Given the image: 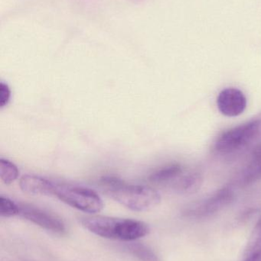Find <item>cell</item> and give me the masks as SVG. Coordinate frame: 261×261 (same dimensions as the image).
Here are the masks:
<instances>
[{"label": "cell", "mask_w": 261, "mask_h": 261, "mask_svg": "<svg viewBox=\"0 0 261 261\" xmlns=\"http://www.w3.org/2000/svg\"><path fill=\"white\" fill-rule=\"evenodd\" d=\"M100 182L112 199L133 211H148L161 202L160 194L148 186L128 184L114 176H104Z\"/></svg>", "instance_id": "obj_1"}, {"label": "cell", "mask_w": 261, "mask_h": 261, "mask_svg": "<svg viewBox=\"0 0 261 261\" xmlns=\"http://www.w3.org/2000/svg\"><path fill=\"white\" fill-rule=\"evenodd\" d=\"M83 226L100 237L123 242H133L150 233L147 224L133 219L93 216L81 219Z\"/></svg>", "instance_id": "obj_2"}, {"label": "cell", "mask_w": 261, "mask_h": 261, "mask_svg": "<svg viewBox=\"0 0 261 261\" xmlns=\"http://www.w3.org/2000/svg\"><path fill=\"white\" fill-rule=\"evenodd\" d=\"M52 195L84 213H98L104 208V202L99 195L87 187L53 181Z\"/></svg>", "instance_id": "obj_3"}, {"label": "cell", "mask_w": 261, "mask_h": 261, "mask_svg": "<svg viewBox=\"0 0 261 261\" xmlns=\"http://www.w3.org/2000/svg\"><path fill=\"white\" fill-rule=\"evenodd\" d=\"M260 130V119H254L226 130L218 138L216 150L221 153H234L252 141Z\"/></svg>", "instance_id": "obj_4"}, {"label": "cell", "mask_w": 261, "mask_h": 261, "mask_svg": "<svg viewBox=\"0 0 261 261\" xmlns=\"http://www.w3.org/2000/svg\"><path fill=\"white\" fill-rule=\"evenodd\" d=\"M234 199L232 188L225 187L213 193L209 197L198 202L186 211L191 217L204 218L212 216L230 205Z\"/></svg>", "instance_id": "obj_5"}, {"label": "cell", "mask_w": 261, "mask_h": 261, "mask_svg": "<svg viewBox=\"0 0 261 261\" xmlns=\"http://www.w3.org/2000/svg\"><path fill=\"white\" fill-rule=\"evenodd\" d=\"M18 216L26 220L52 232L57 234L65 232L66 227L64 222L56 215L29 204H18Z\"/></svg>", "instance_id": "obj_6"}, {"label": "cell", "mask_w": 261, "mask_h": 261, "mask_svg": "<svg viewBox=\"0 0 261 261\" xmlns=\"http://www.w3.org/2000/svg\"><path fill=\"white\" fill-rule=\"evenodd\" d=\"M247 104L246 96L239 89H225L217 98L219 112L228 117H236L242 115L246 110Z\"/></svg>", "instance_id": "obj_7"}, {"label": "cell", "mask_w": 261, "mask_h": 261, "mask_svg": "<svg viewBox=\"0 0 261 261\" xmlns=\"http://www.w3.org/2000/svg\"><path fill=\"white\" fill-rule=\"evenodd\" d=\"M261 179V144L253 150L249 161L239 174L238 184L246 187Z\"/></svg>", "instance_id": "obj_8"}, {"label": "cell", "mask_w": 261, "mask_h": 261, "mask_svg": "<svg viewBox=\"0 0 261 261\" xmlns=\"http://www.w3.org/2000/svg\"><path fill=\"white\" fill-rule=\"evenodd\" d=\"M53 181L36 175H25L20 179V188L23 192L34 195H52Z\"/></svg>", "instance_id": "obj_9"}, {"label": "cell", "mask_w": 261, "mask_h": 261, "mask_svg": "<svg viewBox=\"0 0 261 261\" xmlns=\"http://www.w3.org/2000/svg\"><path fill=\"white\" fill-rule=\"evenodd\" d=\"M183 173V169L179 164H172L156 170L149 176V180L155 184L170 185Z\"/></svg>", "instance_id": "obj_10"}, {"label": "cell", "mask_w": 261, "mask_h": 261, "mask_svg": "<svg viewBox=\"0 0 261 261\" xmlns=\"http://www.w3.org/2000/svg\"><path fill=\"white\" fill-rule=\"evenodd\" d=\"M203 178L197 172L182 173L176 180L173 182L171 187L173 190L182 193H193L198 191L202 187Z\"/></svg>", "instance_id": "obj_11"}, {"label": "cell", "mask_w": 261, "mask_h": 261, "mask_svg": "<svg viewBox=\"0 0 261 261\" xmlns=\"http://www.w3.org/2000/svg\"><path fill=\"white\" fill-rule=\"evenodd\" d=\"M125 249L139 261H159L156 253L144 244L131 243Z\"/></svg>", "instance_id": "obj_12"}, {"label": "cell", "mask_w": 261, "mask_h": 261, "mask_svg": "<svg viewBox=\"0 0 261 261\" xmlns=\"http://www.w3.org/2000/svg\"><path fill=\"white\" fill-rule=\"evenodd\" d=\"M19 170L18 167L9 160L0 159V177L6 185L12 184L18 178Z\"/></svg>", "instance_id": "obj_13"}, {"label": "cell", "mask_w": 261, "mask_h": 261, "mask_svg": "<svg viewBox=\"0 0 261 261\" xmlns=\"http://www.w3.org/2000/svg\"><path fill=\"white\" fill-rule=\"evenodd\" d=\"M261 250V216L256 224L252 234L250 237L245 250V255L248 256Z\"/></svg>", "instance_id": "obj_14"}, {"label": "cell", "mask_w": 261, "mask_h": 261, "mask_svg": "<svg viewBox=\"0 0 261 261\" xmlns=\"http://www.w3.org/2000/svg\"><path fill=\"white\" fill-rule=\"evenodd\" d=\"M19 205L6 196H0V215L2 217L9 218L18 216Z\"/></svg>", "instance_id": "obj_15"}, {"label": "cell", "mask_w": 261, "mask_h": 261, "mask_svg": "<svg viewBox=\"0 0 261 261\" xmlns=\"http://www.w3.org/2000/svg\"><path fill=\"white\" fill-rule=\"evenodd\" d=\"M11 98V90L7 84L0 83V108L8 105Z\"/></svg>", "instance_id": "obj_16"}, {"label": "cell", "mask_w": 261, "mask_h": 261, "mask_svg": "<svg viewBox=\"0 0 261 261\" xmlns=\"http://www.w3.org/2000/svg\"><path fill=\"white\" fill-rule=\"evenodd\" d=\"M244 261H261V250L246 256V258Z\"/></svg>", "instance_id": "obj_17"}]
</instances>
